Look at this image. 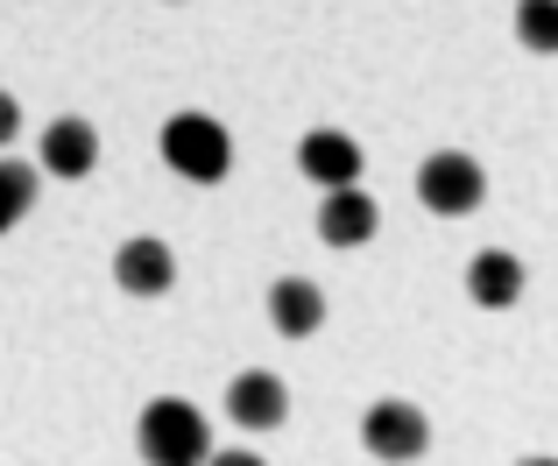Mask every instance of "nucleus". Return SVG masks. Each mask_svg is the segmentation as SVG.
<instances>
[{
  "instance_id": "obj_1",
  "label": "nucleus",
  "mask_w": 558,
  "mask_h": 466,
  "mask_svg": "<svg viewBox=\"0 0 558 466\" xmlns=\"http://www.w3.org/2000/svg\"><path fill=\"white\" fill-rule=\"evenodd\" d=\"M135 453L149 466H205L213 459V425H205V410H191V403L156 396L135 425Z\"/></svg>"
},
{
  "instance_id": "obj_2",
  "label": "nucleus",
  "mask_w": 558,
  "mask_h": 466,
  "mask_svg": "<svg viewBox=\"0 0 558 466\" xmlns=\"http://www.w3.org/2000/svg\"><path fill=\"white\" fill-rule=\"evenodd\" d=\"M163 163L178 170L184 184H219L233 170V142L213 113H170L163 127Z\"/></svg>"
},
{
  "instance_id": "obj_3",
  "label": "nucleus",
  "mask_w": 558,
  "mask_h": 466,
  "mask_svg": "<svg viewBox=\"0 0 558 466\" xmlns=\"http://www.w3.org/2000/svg\"><path fill=\"white\" fill-rule=\"evenodd\" d=\"M417 198L438 220H466V212L488 198V177H481V163L466 149H438V156H424V170H417Z\"/></svg>"
},
{
  "instance_id": "obj_4",
  "label": "nucleus",
  "mask_w": 558,
  "mask_h": 466,
  "mask_svg": "<svg viewBox=\"0 0 558 466\" xmlns=\"http://www.w3.org/2000/svg\"><path fill=\"white\" fill-rule=\"evenodd\" d=\"M361 445H368L375 459H389V466H410V459H424V445H432V417L417 410V403H375L368 417H361Z\"/></svg>"
},
{
  "instance_id": "obj_5",
  "label": "nucleus",
  "mask_w": 558,
  "mask_h": 466,
  "mask_svg": "<svg viewBox=\"0 0 558 466\" xmlns=\"http://www.w3.org/2000/svg\"><path fill=\"white\" fill-rule=\"evenodd\" d=\"M298 170L326 192H347V184H361V142L340 135V127H312L298 142Z\"/></svg>"
},
{
  "instance_id": "obj_6",
  "label": "nucleus",
  "mask_w": 558,
  "mask_h": 466,
  "mask_svg": "<svg viewBox=\"0 0 558 466\" xmlns=\"http://www.w3.org/2000/svg\"><path fill=\"white\" fill-rule=\"evenodd\" d=\"M227 417L241 431H276L290 417V389L276 382L269 368H247V375H233V382H227Z\"/></svg>"
},
{
  "instance_id": "obj_7",
  "label": "nucleus",
  "mask_w": 558,
  "mask_h": 466,
  "mask_svg": "<svg viewBox=\"0 0 558 466\" xmlns=\"http://www.w3.org/2000/svg\"><path fill=\"white\" fill-rule=\"evenodd\" d=\"M93 163H99V127L78 121V113H57V121L43 127L36 170H50V177H93Z\"/></svg>"
},
{
  "instance_id": "obj_8",
  "label": "nucleus",
  "mask_w": 558,
  "mask_h": 466,
  "mask_svg": "<svg viewBox=\"0 0 558 466\" xmlns=\"http://www.w3.org/2000/svg\"><path fill=\"white\" fill-rule=\"evenodd\" d=\"M113 283H121L128 297H163V290L178 283V255H170L163 241H149V233H135V241H121V255H113Z\"/></svg>"
},
{
  "instance_id": "obj_9",
  "label": "nucleus",
  "mask_w": 558,
  "mask_h": 466,
  "mask_svg": "<svg viewBox=\"0 0 558 466\" xmlns=\"http://www.w3.org/2000/svg\"><path fill=\"white\" fill-rule=\"evenodd\" d=\"M269 326L283 332V340H312V332L326 326V290H318L312 275H283V283H269Z\"/></svg>"
},
{
  "instance_id": "obj_10",
  "label": "nucleus",
  "mask_w": 558,
  "mask_h": 466,
  "mask_svg": "<svg viewBox=\"0 0 558 466\" xmlns=\"http://www.w3.org/2000/svg\"><path fill=\"white\" fill-rule=\"evenodd\" d=\"M375 226H381V212H375V198L361 192V184L326 192V206H318V241L326 247H361V241H375Z\"/></svg>"
},
{
  "instance_id": "obj_11",
  "label": "nucleus",
  "mask_w": 558,
  "mask_h": 466,
  "mask_svg": "<svg viewBox=\"0 0 558 466\" xmlns=\"http://www.w3.org/2000/svg\"><path fill=\"white\" fill-rule=\"evenodd\" d=\"M466 297H474L481 311H509V304L523 297V261L509 255V247H481V255L466 261Z\"/></svg>"
},
{
  "instance_id": "obj_12",
  "label": "nucleus",
  "mask_w": 558,
  "mask_h": 466,
  "mask_svg": "<svg viewBox=\"0 0 558 466\" xmlns=\"http://www.w3.org/2000/svg\"><path fill=\"white\" fill-rule=\"evenodd\" d=\"M36 184H43V170L8 163V156H0V233L28 220V206H36Z\"/></svg>"
},
{
  "instance_id": "obj_13",
  "label": "nucleus",
  "mask_w": 558,
  "mask_h": 466,
  "mask_svg": "<svg viewBox=\"0 0 558 466\" xmlns=\"http://www.w3.org/2000/svg\"><path fill=\"white\" fill-rule=\"evenodd\" d=\"M517 42L523 50H558V0H517Z\"/></svg>"
},
{
  "instance_id": "obj_14",
  "label": "nucleus",
  "mask_w": 558,
  "mask_h": 466,
  "mask_svg": "<svg viewBox=\"0 0 558 466\" xmlns=\"http://www.w3.org/2000/svg\"><path fill=\"white\" fill-rule=\"evenodd\" d=\"M22 135V107H14V93H0V149Z\"/></svg>"
},
{
  "instance_id": "obj_15",
  "label": "nucleus",
  "mask_w": 558,
  "mask_h": 466,
  "mask_svg": "<svg viewBox=\"0 0 558 466\" xmlns=\"http://www.w3.org/2000/svg\"><path fill=\"white\" fill-rule=\"evenodd\" d=\"M205 466H269V459H262V453H213Z\"/></svg>"
},
{
  "instance_id": "obj_16",
  "label": "nucleus",
  "mask_w": 558,
  "mask_h": 466,
  "mask_svg": "<svg viewBox=\"0 0 558 466\" xmlns=\"http://www.w3.org/2000/svg\"><path fill=\"white\" fill-rule=\"evenodd\" d=\"M523 466H558V459H523Z\"/></svg>"
}]
</instances>
